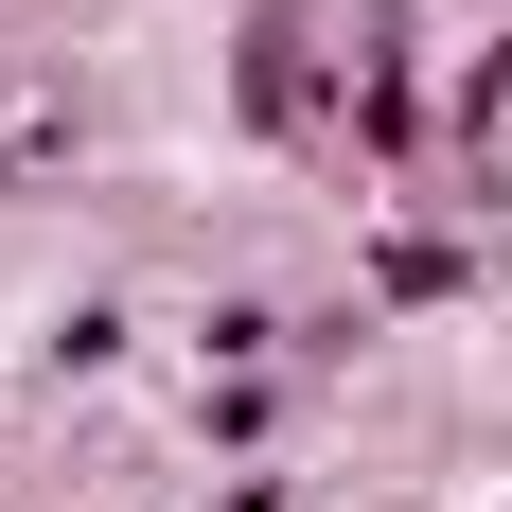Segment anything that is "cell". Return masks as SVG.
<instances>
[{
  "label": "cell",
  "mask_w": 512,
  "mask_h": 512,
  "mask_svg": "<svg viewBox=\"0 0 512 512\" xmlns=\"http://www.w3.org/2000/svg\"><path fill=\"white\" fill-rule=\"evenodd\" d=\"M230 512H265V495H230Z\"/></svg>",
  "instance_id": "6da1fadb"
}]
</instances>
